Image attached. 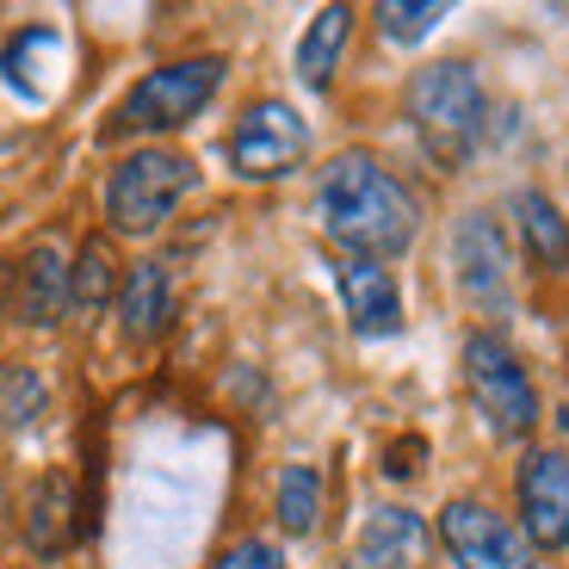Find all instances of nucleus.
Wrapping results in <instances>:
<instances>
[{"label": "nucleus", "mask_w": 569, "mask_h": 569, "mask_svg": "<svg viewBox=\"0 0 569 569\" xmlns=\"http://www.w3.org/2000/svg\"><path fill=\"white\" fill-rule=\"evenodd\" d=\"M465 390L496 440H527L539 427V390H532L527 366L513 359V347L501 341L496 328L465 335Z\"/></svg>", "instance_id": "obj_5"}, {"label": "nucleus", "mask_w": 569, "mask_h": 569, "mask_svg": "<svg viewBox=\"0 0 569 569\" xmlns=\"http://www.w3.org/2000/svg\"><path fill=\"white\" fill-rule=\"evenodd\" d=\"M19 291H13V310L26 328H50L62 322V310H69V260H62L57 242H38L26 260L13 267Z\"/></svg>", "instance_id": "obj_12"}, {"label": "nucleus", "mask_w": 569, "mask_h": 569, "mask_svg": "<svg viewBox=\"0 0 569 569\" xmlns=\"http://www.w3.org/2000/svg\"><path fill=\"white\" fill-rule=\"evenodd\" d=\"M192 186H199V161L192 156H180V149H137L106 180V223L118 236H156Z\"/></svg>", "instance_id": "obj_3"}, {"label": "nucleus", "mask_w": 569, "mask_h": 569, "mask_svg": "<svg viewBox=\"0 0 569 569\" xmlns=\"http://www.w3.org/2000/svg\"><path fill=\"white\" fill-rule=\"evenodd\" d=\"M217 569H291V563H284L279 545H267V539H242V545H229V551L217 557Z\"/></svg>", "instance_id": "obj_22"}, {"label": "nucleus", "mask_w": 569, "mask_h": 569, "mask_svg": "<svg viewBox=\"0 0 569 569\" xmlns=\"http://www.w3.org/2000/svg\"><path fill=\"white\" fill-rule=\"evenodd\" d=\"M223 57H180V62H161L149 69L124 100H118L112 130L118 137H156V130H186L204 106L217 100L223 87Z\"/></svg>", "instance_id": "obj_4"}, {"label": "nucleus", "mask_w": 569, "mask_h": 569, "mask_svg": "<svg viewBox=\"0 0 569 569\" xmlns=\"http://www.w3.org/2000/svg\"><path fill=\"white\" fill-rule=\"evenodd\" d=\"M335 284H341L347 322H353L359 341H390V335H402V284L385 260L341 254L335 260Z\"/></svg>", "instance_id": "obj_10"}, {"label": "nucleus", "mask_w": 569, "mask_h": 569, "mask_svg": "<svg viewBox=\"0 0 569 569\" xmlns=\"http://www.w3.org/2000/svg\"><path fill=\"white\" fill-rule=\"evenodd\" d=\"M69 477L62 470H50L38 483V496H31V520H26V539L38 557H57L62 545H69Z\"/></svg>", "instance_id": "obj_18"}, {"label": "nucleus", "mask_w": 569, "mask_h": 569, "mask_svg": "<svg viewBox=\"0 0 569 569\" xmlns=\"http://www.w3.org/2000/svg\"><path fill=\"white\" fill-rule=\"evenodd\" d=\"M440 545L452 551L458 569H532V545L520 527H508L483 501H446Z\"/></svg>", "instance_id": "obj_8"}, {"label": "nucleus", "mask_w": 569, "mask_h": 569, "mask_svg": "<svg viewBox=\"0 0 569 569\" xmlns=\"http://www.w3.org/2000/svg\"><path fill=\"white\" fill-rule=\"evenodd\" d=\"M421 458H427V440H415V433H409V440H397L385 452V477H390V483H409V477H421Z\"/></svg>", "instance_id": "obj_23"}, {"label": "nucleus", "mask_w": 569, "mask_h": 569, "mask_svg": "<svg viewBox=\"0 0 569 569\" xmlns=\"http://www.w3.org/2000/svg\"><path fill=\"white\" fill-rule=\"evenodd\" d=\"M118 322H124V341L130 347H149L168 335L173 322V272L161 260H137L118 284Z\"/></svg>", "instance_id": "obj_11"}, {"label": "nucleus", "mask_w": 569, "mask_h": 569, "mask_svg": "<svg viewBox=\"0 0 569 569\" xmlns=\"http://www.w3.org/2000/svg\"><path fill=\"white\" fill-rule=\"evenodd\" d=\"M421 545H427V527L415 508H371L347 569H415L421 563Z\"/></svg>", "instance_id": "obj_13"}, {"label": "nucleus", "mask_w": 569, "mask_h": 569, "mask_svg": "<svg viewBox=\"0 0 569 569\" xmlns=\"http://www.w3.org/2000/svg\"><path fill=\"white\" fill-rule=\"evenodd\" d=\"M513 223H520V242H527L532 267H545V272L569 267V223L539 186H520V192H513Z\"/></svg>", "instance_id": "obj_15"}, {"label": "nucleus", "mask_w": 569, "mask_h": 569, "mask_svg": "<svg viewBox=\"0 0 569 569\" xmlns=\"http://www.w3.org/2000/svg\"><path fill=\"white\" fill-rule=\"evenodd\" d=\"M272 513H279L284 532H316L322 520V470L316 465H284L279 470V496H272Z\"/></svg>", "instance_id": "obj_19"}, {"label": "nucleus", "mask_w": 569, "mask_h": 569, "mask_svg": "<svg viewBox=\"0 0 569 569\" xmlns=\"http://www.w3.org/2000/svg\"><path fill=\"white\" fill-rule=\"evenodd\" d=\"M440 19H446L440 0H385V7H378V31H385L390 43H421Z\"/></svg>", "instance_id": "obj_21"}, {"label": "nucleus", "mask_w": 569, "mask_h": 569, "mask_svg": "<svg viewBox=\"0 0 569 569\" xmlns=\"http://www.w3.org/2000/svg\"><path fill=\"white\" fill-rule=\"evenodd\" d=\"M452 279L465 291V303H477L483 316L513 310V254L508 236L489 211H465L452 229Z\"/></svg>", "instance_id": "obj_7"}, {"label": "nucleus", "mask_w": 569, "mask_h": 569, "mask_svg": "<svg viewBox=\"0 0 569 569\" xmlns=\"http://www.w3.org/2000/svg\"><path fill=\"white\" fill-rule=\"evenodd\" d=\"M112 298H118V267H112V248H106L100 236H93V242H81V254H74V267H69V310L100 316Z\"/></svg>", "instance_id": "obj_17"}, {"label": "nucleus", "mask_w": 569, "mask_h": 569, "mask_svg": "<svg viewBox=\"0 0 569 569\" xmlns=\"http://www.w3.org/2000/svg\"><path fill=\"white\" fill-rule=\"evenodd\" d=\"M347 38H353V7H322L310 19V31L298 38V81L322 93L335 81V62H341Z\"/></svg>", "instance_id": "obj_16"}, {"label": "nucleus", "mask_w": 569, "mask_h": 569, "mask_svg": "<svg viewBox=\"0 0 569 569\" xmlns=\"http://www.w3.org/2000/svg\"><path fill=\"white\" fill-rule=\"evenodd\" d=\"M43 415V378L31 366H0V427H31Z\"/></svg>", "instance_id": "obj_20"}, {"label": "nucleus", "mask_w": 569, "mask_h": 569, "mask_svg": "<svg viewBox=\"0 0 569 569\" xmlns=\"http://www.w3.org/2000/svg\"><path fill=\"white\" fill-rule=\"evenodd\" d=\"M316 223L359 260H397L421 236V204L378 156L347 149L316 180Z\"/></svg>", "instance_id": "obj_1"}, {"label": "nucleus", "mask_w": 569, "mask_h": 569, "mask_svg": "<svg viewBox=\"0 0 569 569\" xmlns=\"http://www.w3.org/2000/svg\"><path fill=\"white\" fill-rule=\"evenodd\" d=\"M520 532L532 551L569 545V452H532L520 465Z\"/></svg>", "instance_id": "obj_9"}, {"label": "nucleus", "mask_w": 569, "mask_h": 569, "mask_svg": "<svg viewBox=\"0 0 569 569\" xmlns=\"http://www.w3.org/2000/svg\"><path fill=\"white\" fill-rule=\"evenodd\" d=\"M62 57V38L50 26H26V31H13V43L0 50V81L13 87L26 106H43L50 100V81H43V69Z\"/></svg>", "instance_id": "obj_14"}, {"label": "nucleus", "mask_w": 569, "mask_h": 569, "mask_svg": "<svg viewBox=\"0 0 569 569\" xmlns=\"http://www.w3.org/2000/svg\"><path fill=\"white\" fill-rule=\"evenodd\" d=\"M310 156V124L284 100H254L229 130V168L242 180H284Z\"/></svg>", "instance_id": "obj_6"}, {"label": "nucleus", "mask_w": 569, "mask_h": 569, "mask_svg": "<svg viewBox=\"0 0 569 569\" xmlns=\"http://www.w3.org/2000/svg\"><path fill=\"white\" fill-rule=\"evenodd\" d=\"M409 124L440 168H458L489 124L483 74L470 69V62H427L409 81Z\"/></svg>", "instance_id": "obj_2"}]
</instances>
